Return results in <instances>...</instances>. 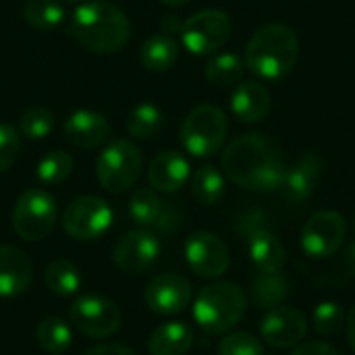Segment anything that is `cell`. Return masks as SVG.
Here are the masks:
<instances>
[{
  "label": "cell",
  "mask_w": 355,
  "mask_h": 355,
  "mask_svg": "<svg viewBox=\"0 0 355 355\" xmlns=\"http://www.w3.org/2000/svg\"><path fill=\"white\" fill-rule=\"evenodd\" d=\"M243 71H245V62L237 54L225 52V54H216L206 64V79L216 87H229L241 79Z\"/></svg>",
  "instance_id": "obj_31"
},
{
  "label": "cell",
  "mask_w": 355,
  "mask_h": 355,
  "mask_svg": "<svg viewBox=\"0 0 355 355\" xmlns=\"http://www.w3.org/2000/svg\"><path fill=\"white\" fill-rule=\"evenodd\" d=\"M248 310L245 293L233 283L206 285L193 300V320L208 335H223L241 322Z\"/></svg>",
  "instance_id": "obj_4"
},
{
  "label": "cell",
  "mask_w": 355,
  "mask_h": 355,
  "mask_svg": "<svg viewBox=\"0 0 355 355\" xmlns=\"http://www.w3.org/2000/svg\"><path fill=\"white\" fill-rule=\"evenodd\" d=\"M191 168L187 158L181 152L166 150L160 152L148 168V181L150 187L160 193H175L183 189V185L189 181Z\"/></svg>",
  "instance_id": "obj_19"
},
{
  "label": "cell",
  "mask_w": 355,
  "mask_h": 355,
  "mask_svg": "<svg viewBox=\"0 0 355 355\" xmlns=\"http://www.w3.org/2000/svg\"><path fill=\"white\" fill-rule=\"evenodd\" d=\"M289 291H291V283L281 270L279 272H260L256 277V281L252 283V297L264 310L281 306L287 300Z\"/></svg>",
  "instance_id": "obj_25"
},
{
  "label": "cell",
  "mask_w": 355,
  "mask_h": 355,
  "mask_svg": "<svg viewBox=\"0 0 355 355\" xmlns=\"http://www.w3.org/2000/svg\"><path fill=\"white\" fill-rule=\"evenodd\" d=\"M33 277L27 254L12 245H0V297L23 295Z\"/></svg>",
  "instance_id": "obj_20"
},
{
  "label": "cell",
  "mask_w": 355,
  "mask_h": 355,
  "mask_svg": "<svg viewBox=\"0 0 355 355\" xmlns=\"http://www.w3.org/2000/svg\"><path fill=\"white\" fill-rule=\"evenodd\" d=\"M223 171L248 191L268 193L281 187L285 160L272 139L258 133L235 137L223 152Z\"/></svg>",
  "instance_id": "obj_1"
},
{
  "label": "cell",
  "mask_w": 355,
  "mask_h": 355,
  "mask_svg": "<svg viewBox=\"0 0 355 355\" xmlns=\"http://www.w3.org/2000/svg\"><path fill=\"white\" fill-rule=\"evenodd\" d=\"M345 331H347V341L355 352V306L349 310V314L345 318Z\"/></svg>",
  "instance_id": "obj_39"
},
{
  "label": "cell",
  "mask_w": 355,
  "mask_h": 355,
  "mask_svg": "<svg viewBox=\"0 0 355 355\" xmlns=\"http://www.w3.org/2000/svg\"><path fill=\"white\" fill-rule=\"evenodd\" d=\"M69 33L94 54H112L127 44L131 25L116 4L108 0H85L71 15Z\"/></svg>",
  "instance_id": "obj_2"
},
{
  "label": "cell",
  "mask_w": 355,
  "mask_h": 355,
  "mask_svg": "<svg viewBox=\"0 0 355 355\" xmlns=\"http://www.w3.org/2000/svg\"><path fill=\"white\" fill-rule=\"evenodd\" d=\"M229 35L231 19L218 8L200 10L181 25V42L196 56L214 54L227 44Z\"/></svg>",
  "instance_id": "obj_8"
},
{
  "label": "cell",
  "mask_w": 355,
  "mask_h": 355,
  "mask_svg": "<svg viewBox=\"0 0 355 355\" xmlns=\"http://www.w3.org/2000/svg\"><path fill=\"white\" fill-rule=\"evenodd\" d=\"M73 171V156L64 150H50L46 152L35 168V177L44 185H58L64 179H69Z\"/></svg>",
  "instance_id": "obj_32"
},
{
  "label": "cell",
  "mask_w": 355,
  "mask_h": 355,
  "mask_svg": "<svg viewBox=\"0 0 355 355\" xmlns=\"http://www.w3.org/2000/svg\"><path fill=\"white\" fill-rule=\"evenodd\" d=\"M239 229L248 237V254L258 272H279L285 264V248L281 239L264 225L262 212L248 214Z\"/></svg>",
  "instance_id": "obj_11"
},
{
  "label": "cell",
  "mask_w": 355,
  "mask_h": 355,
  "mask_svg": "<svg viewBox=\"0 0 355 355\" xmlns=\"http://www.w3.org/2000/svg\"><path fill=\"white\" fill-rule=\"evenodd\" d=\"M345 310L337 302H322L314 308L312 314V324L318 335H337L345 327Z\"/></svg>",
  "instance_id": "obj_34"
},
{
  "label": "cell",
  "mask_w": 355,
  "mask_h": 355,
  "mask_svg": "<svg viewBox=\"0 0 355 355\" xmlns=\"http://www.w3.org/2000/svg\"><path fill=\"white\" fill-rule=\"evenodd\" d=\"M21 150V135L12 125L0 123V173L8 171Z\"/></svg>",
  "instance_id": "obj_36"
},
{
  "label": "cell",
  "mask_w": 355,
  "mask_h": 355,
  "mask_svg": "<svg viewBox=\"0 0 355 355\" xmlns=\"http://www.w3.org/2000/svg\"><path fill=\"white\" fill-rule=\"evenodd\" d=\"M162 4H166V6H183V4H187L189 0H160Z\"/></svg>",
  "instance_id": "obj_41"
},
{
  "label": "cell",
  "mask_w": 355,
  "mask_h": 355,
  "mask_svg": "<svg viewBox=\"0 0 355 355\" xmlns=\"http://www.w3.org/2000/svg\"><path fill=\"white\" fill-rule=\"evenodd\" d=\"M141 168V150L129 139H116L108 144L96 160V177L110 193H123L131 189L137 183Z\"/></svg>",
  "instance_id": "obj_6"
},
{
  "label": "cell",
  "mask_w": 355,
  "mask_h": 355,
  "mask_svg": "<svg viewBox=\"0 0 355 355\" xmlns=\"http://www.w3.org/2000/svg\"><path fill=\"white\" fill-rule=\"evenodd\" d=\"M193 345V331L185 322L160 324L148 341L150 355H185Z\"/></svg>",
  "instance_id": "obj_23"
},
{
  "label": "cell",
  "mask_w": 355,
  "mask_h": 355,
  "mask_svg": "<svg viewBox=\"0 0 355 355\" xmlns=\"http://www.w3.org/2000/svg\"><path fill=\"white\" fill-rule=\"evenodd\" d=\"M160 239L150 229L125 233L112 250V262L125 275H139L150 268L160 256Z\"/></svg>",
  "instance_id": "obj_13"
},
{
  "label": "cell",
  "mask_w": 355,
  "mask_h": 355,
  "mask_svg": "<svg viewBox=\"0 0 355 355\" xmlns=\"http://www.w3.org/2000/svg\"><path fill=\"white\" fill-rule=\"evenodd\" d=\"M229 131L227 114L212 104L196 106L181 123V144L183 148L196 158H210L214 156Z\"/></svg>",
  "instance_id": "obj_5"
},
{
  "label": "cell",
  "mask_w": 355,
  "mask_h": 355,
  "mask_svg": "<svg viewBox=\"0 0 355 355\" xmlns=\"http://www.w3.org/2000/svg\"><path fill=\"white\" fill-rule=\"evenodd\" d=\"M164 123V114L156 104H139L135 106L129 116H127V131L135 137V139H150L154 137Z\"/></svg>",
  "instance_id": "obj_30"
},
{
  "label": "cell",
  "mask_w": 355,
  "mask_h": 355,
  "mask_svg": "<svg viewBox=\"0 0 355 355\" xmlns=\"http://www.w3.org/2000/svg\"><path fill=\"white\" fill-rule=\"evenodd\" d=\"M112 225V208L98 196L75 198L62 216V229L77 241H94L102 237Z\"/></svg>",
  "instance_id": "obj_9"
},
{
  "label": "cell",
  "mask_w": 355,
  "mask_h": 355,
  "mask_svg": "<svg viewBox=\"0 0 355 355\" xmlns=\"http://www.w3.org/2000/svg\"><path fill=\"white\" fill-rule=\"evenodd\" d=\"M67 2H71V4H79V2H83V0H67Z\"/></svg>",
  "instance_id": "obj_42"
},
{
  "label": "cell",
  "mask_w": 355,
  "mask_h": 355,
  "mask_svg": "<svg viewBox=\"0 0 355 355\" xmlns=\"http://www.w3.org/2000/svg\"><path fill=\"white\" fill-rule=\"evenodd\" d=\"M85 355H137L133 349L125 347V345H116V343H104V345H96L92 347Z\"/></svg>",
  "instance_id": "obj_38"
},
{
  "label": "cell",
  "mask_w": 355,
  "mask_h": 355,
  "mask_svg": "<svg viewBox=\"0 0 355 355\" xmlns=\"http://www.w3.org/2000/svg\"><path fill=\"white\" fill-rule=\"evenodd\" d=\"M291 355H339L337 349L329 343H322V341H308V343H302L300 347H295Z\"/></svg>",
  "instance_id": "obj_37"
},
{
  "label": "cell",
  "mask_w": 355,
  "mask_h": 355,
  "mask_svg": "<svg viewBox=\"0 0 355 355\" xmlns=\"http://www.w3.org/2000/svg\"><path fill=\"white\" fill-rule=\"evenodd\" d=\"M141 64L152 73H164L175 67L179 60V44L166 31L150 35L139 48Z\"/></svg>",
  "instance_id": "obj_24"
},
{
  "label": "cell",
  "mask_w": 355,
  "mask_h": 355,
  "mask_svg": "<svg viewBox=\"0 0 355 355\" xmlns=\"http://www.w3.org/2000/svg\"><path fill=\"white\" fill-rule=\"evenodd\" d=\"M322 175V160L318 154H304L289 171H285L281 191L289 202H304L312 196Z\"/></svg>",
  "instance_id": "obj_21"
},
{
  "label": "cell",
  "mask_w": 355,
  "mask_h": 355,
  "mask_svg": "<svg viewBox=\"0 0 355 355\" xmlns=\"http://www.w3.org/2000/svg\"><path fill=\"white\" fill-rule=\"evenodd\" d=\"M191 302V283L177 272L158 275L146 289V304L154 314H181Z\"/></svg>",
  "instance_id": "obj_16"
},
{
  "label": "cell",
  "mask_w": 355,
  "mask_h": 355,
  "mask_svg": "<svg viewBox=\"0 0 355 355\" xmlns=\"http://www.w3.org/2000/svg\"><path fill=\"white\" fill-rule=\"evenodd\" d=\"M227 191L225 177L214 166H200L191 177V196L200 204H216Z\"/></svg>",
  "instance_id": "obj_28"
},
{
  "label": "cell",
  "mask_w": 355,
  "mask_h": 355,
  "mask_svg": "<svg viewBox=\"0 0 355 355\" xmlns=\"http://www.w3.org/2000/svg\"><path fill=\"white\" fill-rule=\"evenodd\" d=\"M129 216L141 229L156 227L160 231H171L177 225L179 212H177V206L164 202L156 193V189H152V187H139L129 198Z\"/></svg>",
  "instance_id": "obj_17"
},
{
  "label": "cell",
  "mask_w": 355,
  "mask_h": 355,
  "mask_svg": "<svg viewBox=\"0 0 355 355\" xmlns=\"http://www.w3.org/2000/svg\"><path fill=\"white\" fill-rule=\"evenodd\" d=\"M306 331H308L306 316L291 306H277L266 310L260 324L262 339L277 349L295 347L306 337Z\"/></svg>",
  "instance_id": "obj_15"
},
{
  "label": "cell",
  "mask_w": 355,
  "mask_h": 355,
  "mask_svg": "<svg viewBox=\"0 0 355 355\" xmlns=\"http://www.w3.org/2000/svg\"><path fill=\"white\" fill-rule=\"evenodd\" d=\"M56 202L44 189H25L12 208V229L25 241L46 239L56 225Z\"/></svg>",
  "instance_id": "obj_7"
},
{
  "label": "cell",
  "mask_w": 355,
  "mask_h": 355,
  "mask_svg": "<svg viewBox=\"0 0 355 355\" xmlns=\"http://www.w3.org/2000/svg\"><path fill=\"white\" fill-rule=\"evenodd\" d=\"M343 268L349 277H355V241L349 245V250L345 252V258H343Z\"/></svg>",
  "instance_id": "obj_40"
},
{
  "label": "cell",
  "mask_w": 355,
  "mask_h": 355,
  "mask_svg": "<svg viewBox=\"0 0 355 355\" xmlns=\"http://www.w3.org/2000/svg\"><path fill=\"white\" fill-rule=\"evenodd\" d=\"M35 339L37 345L48 352V354H62L71 347L73 341V333L71 327L58 318V316H46L40 320L37 329H35Z\"/></svg>",
  "instance_id": "obj_27"
},
{
  "label": "cell",
  "mask_w": 355,
  "mask_h": 355,
  "mask_svg": "<svg viewBox=\"0 0 355 355\" xmlns=\"http://www.w3.org/2000/svg\"><path fill=\"white\" fill-rule=\"evenodd\" d=\"M64 6L60 0H29L25 4V21L40 31L56 29L64 23Z\"/></svg>",
  "instance_id": "obj_29"
},
{
  "label": "cell",
  "mask_w": 355,
  "mask_h": 355,
  "mask_svg": "<svg viewBox=\"0 0 355 355\" xmlns=\"http://www.w3.org/2000/svg\"><path fill=\"white\" fill-rule=\"evenodd\" d=\"M46 287L60 297H71L81 289V272L69 260H54L44 272Z\"/></svg>",
  "instance_id": "obj_26"
},
{
  "label": "cell",
  "mask_w": 355,
  "mask_h": 355,
  "mask_svg": "<svg viewBox=\"0 0 355 355\" xmlns=\"http://www.w3.org/2000/svg\"><path fill=\"white\" fill-rule=\"evenodd\" d=\"M300 58V42L291 27L270 23L260 27L245 48V67L260 79L277 81L293 71Z\"/></svg>",
  "instance_id": "obj_3"
},
{
  "label": "cell",
  "mask_w": 355,
  "mask_h": 355,
  "mask_svg": "<svg viewBox=\"0 0 355 355\" xmlns=\"http://www.w3.org/2000/svg\"><path fill=\"white\" fill-rule=\"evenodd\" d=\"M71 322L79 333L92 339H106L121 327L116 304L102 295H81L71 306Z\"/></svg>",
  "instance_id": "obj_10"
},
{
  "label": "cell",
  "mask_w": 355,
  "mask_h": 355,
  "mask_svg": "<svg viewBox=\"0 0 355 355\" xmlns=\"http://www.w3.org/2000/svg\"><path fill=\"white\" fill-rule=\"evenodd\" d=\"M345 218L335 210L316 212L302 231V250L314 260L329 258L339 252L345 241Z\"/></svg>",
  "instance_id": "obj_12"
},
{
  "label": "cell",
  "mask_w": 355,
  "mask_h": 355,
  "mask_svg": "<svg viewBox=\"0 0 355 355\" xmlns=\"http://www.w3.org/2000/svg\"><path fill=\"white\" fill-rule=\"evenodd\" d=\"M185 260L202 279H218L231 264L225 241L206 231H198L185 241Z\"/></svg>",
  "instance_id": "obj_14"
},
{
  "label": "cell",
  "mask_w": 355,
  "mask_h": 355,
  "mask_svg": "<svg viewBox=\"0 0 355 355\" xmlns=\"http://www.w3.org/2000/svg\"><path fill=\"white\" fill-rule=\"evenodd\" d=\"M69 144L79 150H94L110 137V123L96 110H75L62 125Z\"/></svg>",
  "instance_id": "obj_18"
},
{
  "label": "cell",
  "mask_w": 355,
  "mask_h": 355,
  "mask_svg": "<svg viewBox=\"0 0 355 355\" xmlns=\"http://www.w3.org/2000/svg\"><path fill=\"white\" fill-rule=\"evenodd\" d=\"M54 127V114L44 106L27 108L19 119V133L27 139H44Z\"/></svg>",
  "instance_id": "obj_33"
},
{
  "label": "cell",
  "mask_w": 355,
  "mask_h": 355,
  "mask_svg": "<svg viewBox=\"0 0 355 355\" xmlns=\"http://www.w3.org/2000/svg\"><path fill=\"white\" fill-rule=\"evenodd\" d=\"M354 229H355V220H354Z\"/></svg>",
  "instance_id": "obj_43"
},
{
  "label": "cell",
  "mask_w": 355,
  "mask_h": 355,
  "mask_svg": "<svg viewBox=\"0 0 355 355\" xmlns=\"http://www.w3.org/2000/svg\"><path fill=\"white\" fill-rule=\"evenodd\" d=\"M231 110L243 123H258L270 112V94L258 81H243L231 96Z\"/></svg>",
  "instance_id": "obj_22"
},
{
  "label": "cell",
  "mask_w": 355,
  "mask_h": 355,
  "mask_svg": "<svg viewBox=\"0 0 355 355\" xmlns=\"http://www.w3.org/2000/svg\"><path fill=\"white\" fill-rule=\"evenodd\" d=\"M218 355H264V347L250 333H233L220 341Z\"/></svg>",
  "instance_id": "obj_35"
}]
</instances>
